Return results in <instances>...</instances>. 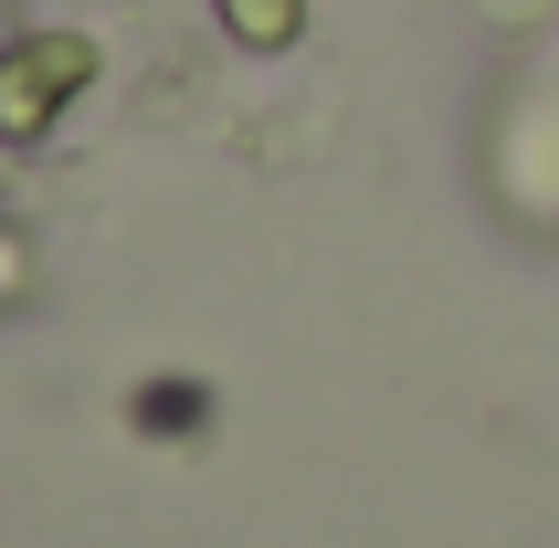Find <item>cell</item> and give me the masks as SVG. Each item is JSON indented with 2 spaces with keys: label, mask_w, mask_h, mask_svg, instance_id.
<instances>
[{
  "label": "cell",
  "mask_w": 559,
  "mask_h": 548,
  "mask_svg": "<svg viewBox=\"0 0 559 548\" xmlns=\"http://www.w3.org/2000/svg\"><path fill=\"white\" fill-rule=\"evenodd\" d=\"M74 74H85V53H74V43H22V53H0V127H11V138H32Z\"/></svg>",
  "instance_id": "6da1fadb"
},
{
  "label": "cell",
  "mask_w": 559,
  "mask_h": 548,
  "mask_svg": "<svg viewBox=\"0 0 559 548\" xmlns=\"http://www.w3.org/2000/svg\"><path fill=\"white\" fill-rule=\"evenodd\" d=\"M11 274H22V253H11V233H0V296H11Z\"/></svg>",
  "instance_id": "7a4b0ae2"
}]
</instances>
